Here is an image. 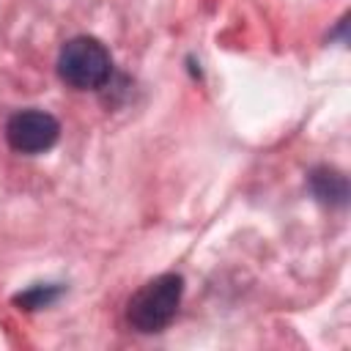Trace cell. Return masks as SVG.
Returning a JSON list of instances; mask_svg holds the SVG:
<instances>
[{
  "label": "cell",
  "mask_w": 351,
  "mask_h": 351,
  "mask_svg": "<svg viewBox=\"0 0 351 351\" xmlns=\"http://www.w3.org/2000/svg\"><path fill=\"white\" fill-rule=\"evenodd\" d=\"M60 137V123L44 110H19L5 123V140L19 154H44Z\"/></svg>",
  "instance_id": "3"
},
{
  "label": "cell",
  "mask_w": 351,
  "mask_h": 351,
  "mask_svg": "<svg viewBox=\"0 0 351 351\" xmlns=\"http://www.w3.org/2000/svg\"><path fill=\"white\" fill-rule=\"evenodd\" d=\"M112 74L107 47L93 36H74L60 47L58 77L77 90H96Z\"/></svg>",
  "instance_id": "2"
},
{
  "label": "cell",
  "mask_w": 351,
  "mask_h": 351,
  "mask_svg": "<svg viewBox=\"0 0 351 351\" xmlns=\"http://www.w3.org/2000/svg\"><path fill=\"white\" fill-rule=\"evenodd\" d=\"M313 189L321 200H335L343 203L346 200V178L340 173L332 170H315L313 173Z\"/></svg>",
  "instance_id": "4"
},
{
  "label": "cell",
  "mask_w": 351,
  "mask_h": 351,
  "mask_svg": "<svg viewBox=\"0 0 351 351\" xmlns=\"http://www.w3.org/2000/svg\"><path fill=\"white\" fill-rule=\"evenodd\" d=\"M181 296H184L181 274H173V271L156 274L154 280H148L132 293L126 304V321L143 335L162 332L176 318Z\"/></svg>",
  "instance_id": "1"
}]
</instances>
